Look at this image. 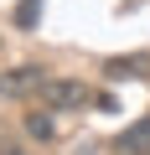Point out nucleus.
<instances>
[{
    "instance_id": "4",
    "label": "nucleus",
    "mask_w": 150,
    "mask_h": 155,
    "mask_svg": "<svg viewBox=\"0 0 150 155\" xmlns=\"http://www.w3.org/2000/svg\"><path fill=\"white\" fill-rule=\"evenodd\" d=\"M114 150H119V155H150V119L129 124V129L114 140Z\"/></svg>"
},
{
    "instance_id": "6",
    "label": "nucleus",
    "mask_w": 150,
    "mask_h": 155,
    "mask_svg": "<svg viewBox=\"0 0 150 155\" xmlns=\"http://www.w3.org/2000/svg\"><path fill=\"white\" fill-rule=\"evenodd\" d=\"M36 11H42V0H21V11H16V26H21V31H31V26H36Z\"/></svg>"
},
{
    "instance_id": "2",
    "label": "nucleus",
    "mask_w": 150,
    "mask_h": 155,
    "mask_svg": "<svg viewBox=\"0 0 150 155\" xmlns=\"http://www.w3.org/2000/svg\"><path fill=\"white\" fill-rule=\"evenodd\" d=\"M47 88V72L42 67H11V72H0V98H42Z\"/></svg>"
},
{
    "instance_id": "3",
    "label": "nucleus",
    "mask_w": 150,
    "mask_h": 155,
    "mask_svg": "<svg viewBox=\"0 0 150 155\" xmlns=\"http://www.w3.org/2000/svg\"><path fill=\"white\" fill-rule=\"evenodd\" d=\"M104 78H114V83L150 78V52H135V57H109V62H104Z\"/></svg>"
},
{
    "instance_id": "5",
    "label": "nucleus",
    "mask_w": 150,
    "mask_h": 155,
    "mask_svg": "<svg viewBox=\"0 0 150 155\" xmlns=\"http://www.w3.org/2000/svg\"><path fill=\"white\" fill-rule=\"evenodd\" d=\"M26 134H31V140H57V119H47V114H26Z\"/></svg>"
},
{
    "instance_id": "1",
    "label": "nucleus",
    "mask_w": 150,
    "mask_h": 155,
    "mask_svg": "<svg viewBox=\"0 0 150 155\" xmlns=\"http://www.w3.org/2000/svg\"><path fill=\"white\" fill-rule=\"evenodd\" d=\"M42 104H47L52 114H67V109H83V104H93V88H88V83H78V78H47Z\"/></svg>"
}]
</instances>
